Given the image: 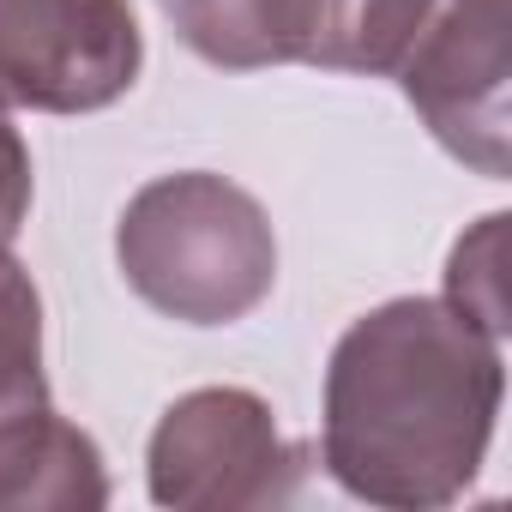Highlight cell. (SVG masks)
I'll return each mask as SVG.
<instances>
[{"instance_id": "obj_1", "label": "cell", "mask_w": 512, "mask_h": 512, "mask_svg": "<svg viewBox=\"0 0 512 512\" xmlns=\"http://www.w3.org/2000/svg\"><path fill=\"white\" fill-rule=\"evenodd\" d=\"M500 398V338L452 302L398 296L350 320L326 362L320 458L368 506L434 512L476 482Z\"/></svg>"}, {"instance_id": "obj_2", "label": "cell", "mask_w": 512, "mask_h": 512, "mask_svg": "<svg viewBox=\"0 0 512 512\" xmlns=\"http://www.w3.org/2000/svg\"><path fill=\"white\" fill-rule=\"evenodd\" d=\"M326 73L392 79L464 169H512V0H332Z\"/></svg>"}, {"instance_id": "obj_3", "label": "cell", "mask_w": 512, "mask_h": 512, "mask_svg": "<svg viewBox=\"0 0 512 512\" xmlns=\"http://www.w3.org/2000/svg\"><path fill=\"white\" fill-rule=\"evenodd\" d=\"M115 260L127 290L163 320L235 326L278 284V229L247 187L211 169H175L127 199Z\"/></svg>"}, {"instance_id": "obj_4", "label": "cell", "mask_w": 512, "mask_h": 512, "mask_svg": "<svg viewBox=\"0 0 512 512\" xmlns=\"http://www.w3.org/2000/svg\"><path fill=\"white\" fill-rule=\"evenodd\" d=\"M308 452L284 440L272 404L247 386L181 392L145 446V488L175 512H247L296 500Z\"/></svg>"}, {"instance_id": "obj_5", "label": "cell", "mask_w": 512, "mask_h": 512, "mask_svg": "<svg viewBox=\"0 0 512 512\" xmlns=\"http://www.w3.org/2000/svg\"><path fill=\"white\" fill-rule=\"evenodd\" d=\"M145 37L133 0H0V103L97 115L139 85Z\"/></svg>"}, {"instance_id": "obj_6", "label": "cell", "mask_w": 512, "mask_h": 512, "mask_svg": "<svg viewBox=\"0 0 512 512\" xmlns=\"http://www.w3.org/2000/svg\"><path fill=\"white\" fill-rule=\"evenodd\" d=\"M175 37L223 67V73H260V67H320L332 0H163Z\"/></svg>"}, {"instance_id": "obj_7", "label": "cell", "mask_w": 512, "mask_h": 512, "mask_svg": "<svg viewBox=\"0 0 512 512\" xmlns=\"http://www.w3.org/2000/svg\"><path fill=\"white\" fill-rule=\"evenodd\" d=\"M109 506V464L97 440L55 404L0 422V512H97Z\"/></svg>"}, {"instance_id": "obj_8", "label": "cell", "mask_w": 512, "mask_h": 512, "mask_svg": "<svg viewBox=\"0 0 512 512\" xmlns=\"http://www.w3.org/2000/svg\"><path fill=\"white\" fill-rule=\"evenodd\" d=\"M49 404L43 374V296L37 278L19 266L13 247H0V422Z\"/></svg>"}, {"instance_id": "obj_9", "label": "cell", "mask_w": 512, "mask_h": 512, "mask_svg": "<svg viewBox=\"0 0 512 512\" xmlns=\"http://www.w3.org/2000/svg\"><path fill=\"white\" fill-rule=\"evenodd\" d=\"M506 211H488L470 235H458L446 260V302L470 314L482 332L506 338V284H500V241H506Z\"/></svg>"}, {"instance_id": "obj_10", "label": "cell", "mask_w": 512, "mask_h": 512, "mask_svg": "<svg viewBox=\"0 0 512 512\" xmlns=\"http://www.w3.org/2000/svg\"><path fill=\"white\" fill-rule=\"evenodd\" d=\"M31 193H37V175H31V145L25 133L13 127V109L0 103V247H13L25 217H31Z\"/></svg>"}]
</instances>
